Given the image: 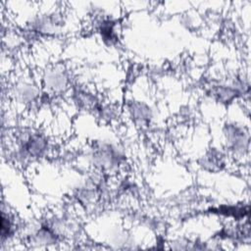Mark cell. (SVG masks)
Listing matches in <instances>:
<instances>
[{"instance_id": "3957f363", "label": "cell", "mask_w": 251, "mask_h": 251, "mask_svg": "<svg viewBox=\"0 0 251 251\" xmlns=\"http://www.w3.org/2000/svg\"><path fill=\"white\" fill-rule=\"evenodd\" d=\"M49 149L47 137L38 131H27L17 141L15 157L17 160L26 161L44 157Z\"/></svg>"}, {"instance_id": "6da1fadb", "label": "cell", "mask_w": 251, "mask_h": 251, "mask_svg": "<svg viewBox=\"0 0 251 251\" xmlns=\"http://www.w3.org/2000/svg\"><path fill=\"white\" fill-rule=\"evenodd\" d=\"M89 158L92 165L103 173H110L118 170L125 162L123 149L108 141H97L90 148Z\"/></svg>"}, {"instance_id": "8992f818", "label": "cell", "mask_w": 251, "mask_h": 251, "mask_svg": "<svg viewBox=\"0 0 251 251\" xmlns=\"http://www.w3.org/2000/svg\"><path fill=\"white\" fill-rule=\"evenodd\" d=\"M40 95L39 87L30 80L18 81L13 88L14 99L22 105H30L38 101Z\"/></svg>"}, {"instance_id": "ba28073f", "label": "cell", "mask_w": 251, "mask_h": 251, "mask_svg": "<svg viewBox=\"0 0 251 251\" xmlns=\"http://www.w3.org/2000/svg\"><path fill=\"white\" fill-rule=\"evenodd\" d=\"M200 166L204 170L212 173L220 172L226 166L225 156L221 151H218L217 149H212L202 157Z\"/></svg>"}, {"instance_id": "9c48e42d", "label": "cell", "mask_w": 251, "mask_h": 251, "mask_svg": "<svg viewBox=\"0 0 251 251\" xmlns=\"http://www.w3.org/2000/svg\"><path fill=\"white\" fill-rule=\"evenodd\" d=\"M97 30L105 43L110 45L118 41L117 23L112 19H101L97 25Z\"/></svg>"}, {"instance_id": "52a82bcc", "label": "cell", "mask_w": 251, "mask_h": 251, "mask_svg": "<svg viewBox=\"0 0 251 251\" xmlns=\"http://www.w3.org/2000/svg\"><path fill=\"white\" fill-rule=\"evenodd\" d=\"M128 113L133 123L141 128H147L152 123L153 111L145 102H132L128 106Z\"/></svg>"}, {"instance_id": "277c9868", "label": "cell", "mask_w": 251, "mask_h": 251, "mask_svg": "<svg viewBox=\"0 0 251 251\" xmlns=\"http://www.w3.org/2000/svg\"><path fill=\"white\" fill-rule=\"evenodd\" d=\"M226 147L236 156H244L249 150V131L236 123H228L224 127Z\"/></svg>"}, {"instance_id": "30bf717a", "label": "cell", "mask_w": 251, "mask_h": 251, "mask_svg": "<svg viewBox=\"0 0 251 251\" xmlns=\"http://www.w3.org/2000/svg\"><path fill=\"white\" fill-rule=\"evenodd\" d=\"M17 223L15 216L8 211L2 209V227H1V240L2 243L11 240L17 232Z\"/></svg>"}, {"instance_id": "5b68a950", "label": "cell", "mask_w": 251, "mask_h": 251, "mask_svg": "<svg viewBox=\"0 0 251 251\" xmlns=\"http://www.w3.org/2000/svg\"><path fill=\"white\" fill-rule=\"evenodd\" d=\"M42 84L47 94H59L70 87V76L64 69L53 68L43 75Z\"/></svg>"}, {"instance_id": "7a4b0ae2", "label": "cell", "mask_w": 251, "mask_h": 251, "mask_svg": "<svg viewBox=\"0 0 251 251\" xmlns=\"http://www.w3.org/2000/svg\"><path fill=\"white\" fill-rule=\"evenodd\" d=\"M65 26V19L58 10L46 11L33 16L26 24V31L35 36L56 37Z\"/></svg>"}]
</instances>
